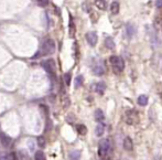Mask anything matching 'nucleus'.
Returning <instances> with one entry per match:
<instances>
[{"label": "nucleus", "instance_id": "nucleus-13", "mask_svg": "<svg viewBox=\"0 0 162 160\" xmlns=\"http://www.w3.org/2000/svg\"><path fill=\"white\" fill-rule=\"evenodd\" d=\"M126 33H127L128 38H131L134 34V28L131 23H128L126 24Z\"/></svg>", "mask_w": 162, "mask_h": 160}, {"label": "nucleus", "instance_id": "nucleus-18", "mask_svg": "<svg viewBox=\"0 0 162 160\" xmlns=\"http://www.w3.org/2000/svg\"><path fill=\"white\" fill-rule=\"evenodd\" d=\"M76 130L79 135H85L86 132H87V128H86V126L83 124H78L76 126Z\"/></svg>", "mask_w": 162, "mask_h": 160}, {"label": "nucleus", "instance_id": "nucleus-17", "mask_svg": "<svg viewBox=\"0 0 162 160\" xmlns=\"http://www.w3.org/2000/svg\"><path fill=\"white\" fill-rule=\"evenodd\" d=\"M95 6L100 10H105L107 8V3L105 0H95Z\"/></svg>", "mask_w": 162, "mask_h": 160}, {"label": "nucleus", "instance_id": "nucleus-25", "mask_svg": "<svg viewBox=\"0 0 162 160\" xmlns=\"http://www.w3.org/2000/svg\"><path fill=\"white\" fill-rule=\"evenodd\" d=\"M36 2L39 3L40 7H46L49 5V0H36Z\"/></svg>", "mask_w": 162, "mask_h": 160}, {"label": "nucleus", "instance_id": "nucleus-23", "mask_svg": "<svg viewBox=\"0 0 162 160\" xmlns=\"http://www.w3.org/2000/svg\"><path fill=\"white\" fill-rule=\"evenodd\" d=\"M64 81H65V84H66L67 86H70V84H71V73H66V74L64 75Z\"/></svg>", "mask_w": 162, "mask_h": 160}, {"label": "nucleus", "instance_id": "nucleus-8", "mask_svg": "<svg viewBox=\"0 0 162 160\" xmlns=\"http://www.w3.org/2000/svg\"><path fill=\"white\" fill-rule=\"evenodd\" d=\"M0 141H1V144L5 146V147H8V146H10V144H11V138L8 135H6V134L0 132Z\"/></svg>", "mask_w": 162, "mask_h": 160}, {"label": "nucleus", "instance_id": "nucleus-14", "mask_svg": "<svg viewBox=\"0 0 162 160\" xmlns=\"http://www.w3.org/2000/svg\"><path fill=\"white\" fill-rule=\"evenodd\" d=\"M105 45H106V48H108L109 50H113L114 48H115V42H114V39H113V38H110V36L106 38Z\"/></svg>", "mask_w": 162, "mask_h": 160}, {"label": "nucleus", "instance_id": "nucleus-9", "mask_svg": "<svg viewBox=\"0 0 162 160\" xmlns=\"http://www.w3.org/2000/svg\"><path fill=\"white\" fill-rule=\"evenodd\" d=\"M124 148L127 150V151H131L132 148H134V143H132V139L130 137H126L124 139Z\"/></svg>", "mask_w": 162, "mask_h": 160}, {"label": "nucleus", "instance_id": "nucleus-5", "mask_svg": "<svg viewBox=\"0 0 162 160\" xmlns=\"http://www.w3.org/2000/svg\"><path fill=\"white\" fill-rule=\"evenodd\" d=\"M86 41L88 42V44L91 46H95L97 44V41H98V36H97V33L96 32H88L86 33Z\"/></svg>", "mask_w": 162, "mask_h": 160}, {"label": "nucleus", "instance_id": "nucleus-24", "mask_svg": "<svg viewBox=\"0 0 162 160\" xmlns=\"http://www.w3.org/2000/svg\"><path fill=\"white\" fill-rule=\"evenodd\" d=\"M38 144H39V146H40L41 148H44V147H45V145H46V143H45V139L43 138V137H39V138H38Z\"/></svg>", "mask_w": 162, "mask_h": 160}, {"label": "nucleus", "instance_id": "nucleus-3", "mask_svg": "<svg viewBox=\"0 0 162 160\" xmlns=\"http://www.w3.org/2000/svg\"><path fill=\"white\" fill-rule=\"evenodd\" d=\"M41 65L42 67L46 71V72L51 74V75H55V72H56V65H55V62H54V60H45V61H43L42 63H41Z\"/></svg>", "mask_w": 162, "mask_h": 160}, {"label": "nucleus", "instance_id": "nucleus-16", "mask_svg": "<svg viewBox=\"0 0 162 160\" xmlns=\"http://www.w3.org/2000/svg\"><path fill=\"white\" fill-rule=\"evenodd\" d=\"M138 104L140 106H146L148 104V96L147 95H140L138 97Z\"/></svg>", "mask_w": 162, "mask_h": 160}, {"label": "nucleus", "instance_id": "nucleus-22", "mask_svg": "<svg viewBox=\"0 0 162 160\" xmlns=\"http://www.w3.org/2000/svg\"><path fill=\"white\" fill-rule=\"evenodd\" d=\"M28 146H29V149H30V151H34V150H35V144H34V141H33L32 139H29V140H28Z\"/></svg>", "mask_w": 162, "mask_h": 160}, {"label": "nucleus", "instance_id": "nucleus-29", "mask_svg": "<svg viewBox=\"0 0 162 160\" xmlns=\"http://www.w3.org/2000/svg\"><path fill=\"white\" fill-rule=\"evenodd\" d=\"M161 30H162V19H161Z\"/></svg>", "mask_w": 162, "mask_h": 160}, {"label": "nucleus", "instance_id": "nucleus-11", "mask_svg": "<svg viewBox=\"0 0 162 160\" xmlns=\"http://www.w3.org/2000/svg\"><path fill=\"white\" fill-rule=\"evenodd\" d=\"M105 89H106V84L104 82H99L95 85V91L96 93H98L99 95H103L105 93Z\"/></svg>", "mask_w": 162, "mask_h": 160}, {"label": "nucleus", "instance_id": "nucleus-15", "mask_svg": "<svg viewBox=\"0 0 162 160\" xmlns=\"http://www.w3.org/2000/svg\"><path fill=\"white\" fill-rule=\"evenodd\" d=\"M110 11H112L113 15H117L119 12V3L117 1H114L110 5Z\"/></svg>", "mask_w": 162, "mask_h": 160}, {"label": "nucleus", "instance_id": "nucleus-1", "mask_svg": "<svg viewBox=\"0 0 162 160\" xmlns=\"http://www.w3.org/2000/svg\"><path fill=\"white\" fill-rule=\"evenodd\" d=\"M55 42L52 39H46L42 43V48H41V55H50L53 54L55 52Z\"/></svg>", "mask_w": 162, "mask_h": 160}, {"label": "nucleus", "instance_id": "nucleus-10", "mask_svg": "<svg viewBox=\"0 0 162 160\" xmlns=\"http://www.w3.org/2000/svg\"><path fill=\"white\" fill-rule=\"evenodd\" d=\"M104 132H105V125L103 123H98V125L95 128V135L97 137H102L104 135Z\"/></svg>", "mask_w": 162, "mask_h": 160}, {"label": "nucleus", "instance_id": "nucleus-20", "mask_svg": "<svg viewBox=\"0 0 162 160\" xmlns=\"http://www.w3.org/2000/svg\"><path fill=\"white\" fill-rule=\"evenodd\" d=\"M69 158L70 159H79L81 158V151L78 150H74L69 155Z\"/></svg>", "mask_w": 162, "mask_h": 160}, {"label": "nucleus", "instance_id": "nucleus-27", "mask_svg": "<svg viewBox=\"0 0 162 160\" xmlns=\"http://www.w3.org/2000/svg\"><path fill=\"white\" fill-rule=\"evenodd\" d=\"M6 159L14 160V159H17V156H15V153H9V155H7V156H6Z\"/></svg>", "mask_w": 162, "mask_h": 160}, {"label": "nucleus", "instance_id": "nucleus-12", "mask_svg": "<svg viewBox=\"0 0 162 160\" xmlns=\"http://www.w3.org/2000/svg\"><path fill=\"white\" fill-rule=\"evenodd\" d=\"M94 116H95V120L98 122V123H102V122L105 119V115H104V113H103L102 109H96Z\"/></svg>", "mask_w": 162, "mask_h": 160}, {"label": "nucleus", "instance_id": "nucleus-26", "mask_svg": "<svg viewBox=\"0 0 162 160\" xmlns=\"http://www.w3.org/2000/svg\"><path fill=\"white\" fill-rule=\"evenodd\" d=\"M19 157H20L21 159H28L29 158L28 153H26V151H23V150H20V151H19Z\"/></svg>", "mask_w": 162, "mask_h": 160}, {"label": "nucleus", "instance_id": "nucleus-7", "mask_svg": "<svg viewBox=\"0 0 162 160\" xmlns=\"http://www.w3.org/2000/svg\"><path fill=\"white\" fill-rule=\"evenodd\" d=\"M137 112L136 110H128L126 112V122L127 124L132 125L134 123V120H137Z\"/></svg>", "mask_w": 162, "mask_h": 160}, {"label": "nucleus", "instance_id": "nucleus-19", "mask_svg": "<svg viewBox=\"0 0 162 160\" xmlns=\"http://www.w3.org/2000/svg\"><path fill=\"white\" fill-rule=\"evenodd\" d=\"M83 81H84V79H83V76L82 75H78L77 77H75V82H74V84H75V87L78 88L82 86V84H83Z\"/></svg>", "mask_w": 162, "mask_h": 160}, {"label": "nucleus", "instance_id": "nucleus-21", "mask_svg": "<svg viewBox=\"0 0 162 160\" xmlns=\"http://www.w3.org/2000/svg\"><path fill=\"white\" fill-rule=\"evenodd\" d=\"M34 158L36 160H44L45 159V155H44V153H43L42 150H39V151L35 153Z\"/></svg>", "mask_w": 162, "mask_h": 160}, {"label": "nucleus", "instance_id": "nucleus-4", "mask_svg": "<svg viewBox=\"0 0 162 160\" xmlns=\"http://www.w3.org/2000/svg\"><path fill=\"white\" fill-rule=\"evenodd\" d=\"M109 61H110L112 65H113V67L116 70V71L121 72V71L124 70V67H125V63H124V60L120 58V56L113 55V56H110V58H109Z\"/></svg>", "mask_w": 162, "mask_h": 160}, {"label": "nucleus", "instance_id": "nucleus-6", "mask_svg": "<svg viewBox=\"0 0 162 160\" xmlns=\"http://www.w3.org/2000/svg\"><path fill=\"white\" fill-rule=\"evenodd\" d=\"M93 73H94L95 75H98V76H102V75L105 73V66H104L102 61H98V62L94 65V67H93Z\"/></svg>", "mask_w": 162, "mask_h": 160}, {"label": "nucleus", "instance_id": "nucleus-28", "mask_svg": "<svg viewBox=\"0 0 162 160\" xmlns=\"http://www.w3.org/2000/svg\"><path fill=\"white\" fill-rule=\"evenodd\" d=\"M155 6L158 8H162V0H157L155 1Z\"/></svg>", "mask_w": 162, "mask_h": 160}, {"label": "nucleus", "instance_id": "nucleus-2", "mask_svg": "<svg viewBox=\"0 0 162 160\" xmlns=\"http://www.w3.org/2000/svg\"><path fill=\"white\" fill-rule=\"evenodd\" d=\"M109 148H110V143L108 139H102L99 141L98 145V155L100 158H104L107 156V153L109 151Z\"/></svg>", "mask_w": 162, "mask_h": 160}]
</instances>
